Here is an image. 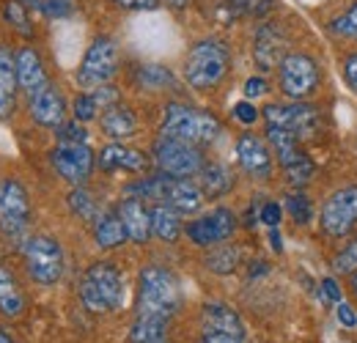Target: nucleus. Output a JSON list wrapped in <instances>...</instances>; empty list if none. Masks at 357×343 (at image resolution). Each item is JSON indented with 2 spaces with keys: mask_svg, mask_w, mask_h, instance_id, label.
<instances>
[{
  "mask_svg": "<svg viewBox=\"0 0 357 343\" xmlns=\"http://www.w3.org/2000/svg\"><path fill=\"white\" fill-rule=\"evenodd\" d=\"M181 307V286L176 275L160 264H149L137 277V316L174 319Z\"/></svg>",
  "mask_w": 357,
  "mask_h": 343,
  "instance_id": "f257e3e1",
  "label": "nucleus"
},
{
  "mask_svg": "<svg viewBox=\"0 0 357 343\" xmlns=\"http://www.w3.org/2000/svg\"><path fill=\"white\" fill-rule=\"evenodd\" d=\"M124 275L110 261H96L80 277V300L91 313H116L124 307Z\"/></svg>",
  "mask_w": 357,
  "mask_h": 343,
  "instance_id": "f03ea898",
  "label": "nucleus"
},
{
  "mask_svg": "<svg viewBox=\"0 0 357 343\" xmlns=\"http://www.w3.org/2000/svg\"><path fill=\"white\" fill-rule=\"evenodd\" d=\"M223 132V124L201 110V107H192V105H181V102H171L165 107V116H162V124H160V135L162 137H174V140H184V143H192V146H201V143H212L218 140Z\"/></svg>",
  "mask_w": 357,
  "mask_h": 343,
  "instance_id": "7ed1b4c3",
  "label": "nucleus"
},
{
  "mask_svg": "<svg viewBox=\"0 0 357 343\" xmlns=\"http://www.w3.org/2000/svg\"><path fill=\"white\" fill-rule=\"evenodd\" d=\"M228 63H231V52L220 39H201L187 52L184 80L195 91H209L225 77Z\"/></svg>",
  "mask_w": 357,
  "mask_h": 343,
  "instance_id": "20e7f679",
  "label": "nucleus"
},
{
  "mask_svg": "<svg viewBox=\"0 0 357 343\" xmlns=\"http://www.w3.org/2000/svg\"><path fill=\"white\" fill-rule=\"evenodd\" d=\"M22 256H25V269L31 275L33 283L39 286H55L63 277V250L58 245V239L47 236V234H36L28 236L22 245Z\"/></svg>",
  "mask_w": 357,
  "mask_h": 343,
  "instance_id": "39448f33",
  "label": "nucleus"
},
{
  "mask_svg": "<svg viewBox=\"0 0 357 343\" xmlns=\"http://www.w3.org/2000/svg\"><path fill=\"white\" fill-rule=\"evenodd\" d=\"M267 143L272 146V151L278 154V162L286 173V178L294 187H303L313 178V160L300 148V137L291 135L289 129L283 127H267Z\"/></svg>",
  "mask_w": 357,
  "mask_h": 343,
  "instance_id": "423d86ee",
  "label": "nucleus"
},
{
  "mask_svg": "<svg viewBox=\"0 0 357 343\" xmlns=\"http://www.w3.org/2000/svg\"><path fill=\"white\" fill-rule=\"evenodd\" d=\"M31 228V201L17 178L0 181V231L11 242H25Z\"/></svg>",
  "mask_w": 357,
  "mask_h": 343,
  "instance_id": "0eeeda50",
  "label": "nucleus"
},
{
  "mask_svg": "<svg viewBox=\"0 0 357 343\" xmlns=\"http://www.w3.org/2000/svg\"><path fill=\"white\" fill-rule=\"evenodd\" d=\"M201 343H248L242 316L225 302H206L201 310Z\"/></svg>",
  "mask_w": 357,
  "mask_h": 343,
  "instance_id": "6e6552de",
  "label": "nucleus"
},
{
  "mask_svg": "<svg viewBox=\"0 0 357 343\" xmlns=\"http://www.w3.org/2000/svg\"><path fill=\"white\" fill-rule=\"evenodd\" d=\"M154 162L160 173L174 176V178H190L204 168V154L198 151V146L174 140V137H157L154 140Z\"/></svg>",
  "mask_w": 357,
  "mask_h": 343,
  "instance_id": "1a4fd4ad",
  "label": "nucleus"
},
{
  "mask_svg": "<svg viewBox=\"0 0 357 343\" xmlns=\"http://www.w3.org/2000/svg\"><path fill=\"white\" fill-rule=\"evenodd\" d=\"M116 72H119V47L113 44V39L99 36L83 55V63L77 69V83L80 88L96 91V88L107 86Z\"/></svg>",
  "mask_w": 357,
  "mask_h": 343,
  "instance_id": "9d476101",
  "label": "nucleus"
},
{
  "mask_svg": "<svg viewBox=\"0 0 357 343\" xmlns=\"http://www.w3.org/2000/svg\"><path fill=\"white\" fill-rule=\"evenodd\" d=\"M321 231L333 239H344L357 228V184L335 190L321 206Z\"/></svg>",
  "mask_w": 357,
  "mask_h": 343,
  "instance_id": "9b49d317",
  "label": "nucleus"
},
{
  "mask_svg": "<svg viewBox=\"0 0 357 343\" xmlns=\"http://www.w3.org/2000/svg\"><path fill=\"white\" fill-rule=\"evenodd\" d=\"M319 66L311 55L305 52H291L280 61V91L294 99V102H303L305 96H311L313 91L319 88Z\"/></svg>",
  "mask_w": 357,
  "mask_h": 343,
  "instance_id": "f8f14e48",
  "label": "nucleus"
},
{
  "mask_svg": "<svg viewBox=\"0 0 357 343\" xmlns=\"http://www.w3.org/2000/svg\"><path fill=\"white\" fill-rule=\"evenodd\" d=\"M50 160L58 176L75 187H83L93 171V151L86 143H58Z\"/></svg>",
  "mask_w": 357,
  "mask_h": 343,
  "instance_id": "ddd939ff",
  "label": "nucleus"
},
{
  "mask_svg": "<svg viewBox=\"0 0 357 343\" xmlns=\"http://www.w3.org/2000/svg\"><path fill=\"white\" fill-rule=\"evenodd\" d=\"M236 231V217L231 209L218 206L212 209L209 215L198 217L187 225V236L192 245L198 247H215V245H223L225 239H231Z\"/></svg>",
  "mask_w": 357,
  "mask_h": 343,
  "instance_id": "4468645a",
  "label": "nucleus"
},
{
  "mask_svg": "<svg viewBox=\"0 0 357 343\" xmlns=\"http://www.w3.org/2000/svg\"><path fill=\"white\" fill-rule=\"evenodd\" d=\"M267 127H283L297 137H311L319 127V110L305 102H291V105H269L264 107Z\"/></svg>",
  "mask_w": 357,
  "mask_h": 343,
  "instance_id": "2eb2a0df",
  "label": "nucleus"
},
{
  "mask_svg": "<svg viewBox=\"0 0 357 343\" xmlns=\"http://www.w3.org/2000/svg\"><path fill=\"white\" fill-rule=\"evenodd\" d=\"M204 201H206V195H204V190H201L195 181H190V178H174V176H165L160 204L174 206L178 215H195V212H201Z\"/></svg>",
  "mask_w": 357,
  "mask_h": 343,
  "instance_id": "dca6fc26",
  "label": "nucleus"
},
{
  "mask_svg": "<svg viewBox=\"0 0 357 343\" xmlns=\"http://www.w3.org/2000/svg\"><path fill=\"white\" fill-rule=\"evenodd\" d=\"M28 110L39 127L58 129L63 124V116H66V102H63L58 88L47 83L45 88H39L36 93L28 96Z\"/></svg>",
  "mask_w": 357,
  "mask_h": 343,
  "instance_id": "f3484780",
  "label": "nucleus"
},
{
  "mask_svg": "<svg viewBox=\"0 0 357 343\" xmlns=\"http://www.w3.org/2000/svg\"><path fill=\"white\" fill-rule=\"evenodd\" d=\"M236 162L245 173H250L253 178H269L272 176V154L269 146L256 137V135H242L236 140Z\"/></svg>",
  "mask_w": 357,
  "mask_h": 343,
  "instance_id": "a211bd4d",
  "label": "nucleus"
},
{
  "mask_svg": "<svg viewBox=\"0 0 357 343\" xmlns=\"http://www.w3.org/2000/svg\"><path fill=\"white\" fill-rule=\"evenodd\" d=\"M283 52H286V33L275 25H261L253 39V58H256L259 69L269 72V69L280 66V61L286 58Z\"/></svg>",
  "mask_w": 357,
  "mask_h": 343,
  "instance_id": "6ab92c4d",
  "label": "nucleus"
},
{
  "mask_svg": "<svg viewBox=\"0 0 357 343\" xmlns=\"http://www.w3.org/2000/svg\"><path fill=\"white\" fill-rule=\"evenodd\" d=\"M96 165L105 173H116V171H127V173H143L149 168V157L137 148H130L124 143H110L99 151L96 157Z\"/></svg>",
  "mask_w": 357,
  "mask_h": 343,
  "instance_id": "aec40b11",
  "label": "nucleus"
},
{
  "mask_svg": "<svg viewBox=\"0 0 357 343\" xmlns=\"http://www.w3.org/2000/svg\"><path fill=\"white\" fill-rule=\"evenodd\" d=\"M119 215H121V222L127 228V236L135 245H146L149 236H151V209H146V204L140 198H127L121 201L119 206Z\"/></svg>",
  "mask_w": 357,
  "mask_h": 343,
  "instance_id": "412c9836",
  "label": "nucleus"
},
{
  "mask_svg": "<svg viewBox=\"0 0 357 343\" xmlns=\"http://www.w3.org/2000/svg\"><path fill=\"white\" fill-rule=\"evenodd\" d=\"M17 83L20 88L31 96L36 93L39 88H45L50 80H47V72H45V63L39 58V52L33 47H22L17 52Z\"/></svg>",
  "mask_w": 357,
  "mask_h": 343,
  "instance_id": "4be33fe9",
  "label": "nucleus"
},
{
  "mask_svg": "<svg viewBox=\"0 0 357 343\" xmlns=\"http://www.w3.org/2000/svg\"><path fill=\"white\" fill-rule=\"evenodd\" d=\"M99 124H102V132H105L107 137H113L116 143L132 137L135 132H137V119H135V113L127 105H119V102L110 105V107H105Z\"/></svg>",
  "mask_w": 357,
  "mask_h": 343,
  "instance_id": "5701e85b",
  "label": "nucleus"
},
{
  "mask_svg": "<svg viewBox=\"0 0 357 343\" xmlns=\"http://www.w3.org/2000/svg\"><path fill=\"white\" fill-rule=\"evenodd\" d=\"M17 86V58L8 47H0V119H8L14 113Z\"/></svg>",
  "mask_w": 357,
  "mask_h": 343,
  "instance_id": "b1692460",
  "label": "nucleus"
},
{
  "mask_svg": "<svg viewBox=\"0 0 357 343\" xmlns=\"http://www.w3.org/2000/svg\"><path fill=\"white\" fill-rule=\"evenodd\" d=\"M127 228L121 222L119 209L116 212H105L93 220V242L102 247V250H113V247H121L127 242Z\"/></svg>",
  "mask_w": 357,
  "mask_h": 343,
  "instance_id": "393cba45",
  "label": "nucleus"
},
{
  "mask_svg": "<svg viewBox=\"0 0 357 343\" xmlns=\"http://www.w3.org/2000/svg\"><path fill=\"white\" fill-rule=\"evenodd\" d=\"M275 8L272 0H220L218 6V20L223 25H231L242 17H253V20H261L267 17L269 11Z\"/></svg>",
  "mask_w": 357,
  "mask_h": 343,
  "instance_id": "a878e982",
  "label": "nucleus"
},
{
  "mask_svg": "<svg viewBox=\"0 0 357 343\" xmlns=\"http://www.w3.org/2000/svg\"><path fill=\"white\" fill-rule=\"evenodd\" d=\"M151 234L162 242H176L181 236V215L168 204H157L151 209Z\"/></svg>",
  "mask_w": 357,
  "mask_h": 343,
  "instance_id": "bb28decb",
  "label": "nucleus"
},
{
  "mask_svg": "<svg viewBox=\"0 0 357 343\" xmlns=\"http://www.w3.org/2000/svg\"><path fill=\"white\" fill-rule=\"evenodd\" d=\"M168 321L171 319H160V316H135L130 343H165Z\"/></svg>",
  "mask_w": 357,
  "mask_h": 343,
  "instance_id": "cd10ccee",
  "label": "nucleus"
},
{
  "mask_svg": "<svg viewBox=\"0 0 357 343\" xmlns=\"http://www.w3.org/2000/svg\"><path fill=\"white\" fill-rule=\"evenodd\" d=\"M22 310H25V297L17 286V277L11 275V269L0 266V313L8 319H17L22 316Z\"/></svg>",
  "mask_w": 357,
  "mask_h": 343,
  "instance_id": "c85d7f7f",
  "label": "nucleus"
},
{
  "mask_svg": "<svg viewBox=\"0 0 357 343\" xmlns=\"http://www.w3.org/2000/svg\"><path fill=\"white\" fill-rule=\"evenodd\" d=\"M234 187V173L220 162H209L201 168V190L206 198H223Z\"/></svg>",
  "mask_w": 357,
  "mask_h": 343,
  "instance_id": "c756f323",
  "label": "nucleus"
},
{
  "mask_svg": "<svg viewBox=\"0 0 357 343\" xmlns=\"http://www.w3.org/2000/svg\"><path fill=\"white\" fill-rule=\"evenodd\" d=\"M135 83L146 91H162V88L174 86V75H171V69H165L160 63H143L135 69Z\"/></svg>",
  "mask_w": 357,
  "mask_h": 343,
  "instance_id": "7c9ffc66",
  "label": "nucleus"
},
{
  "mask_svg": "<svg viewBox=\"0 0 357 343\" xmlns=\"http://www.w3.org/2000/svg\"><path fill=\"white\" fill-rule=\"evenodd\" d=\"M69 209L80 217V220H96V217H99L96 198L91 195L89 190H83V187H75V190L69 192Z\"/></svg>",
  "mask_w": 357,
  "mask_h": 343,
  "instance_id": "2f4dec72",
  "label": "nucleus"
},
{
  "mask_svg": "<svg viewBox=\"0 0 357 343\" xmlns=\"http://www.w3.org/2000/svg\"><path fill=\"white\" fill-rule=\"evenodd\" d=\"M3 17H6V22H8L17 33H22V36H31V33H33V25H31V20H28L25 3H20V0H8L6 8H3Z\"/></svg>",
  "mask_w": 357,
  "mask_h": 343,
  "instance_id": "473e14b6",
  "label": "nucleus"
},
{
  "mask_svg": "<svg viewBox=\"0 0 357 343\" xmlns=\"http://www.w3.org/2000/svg\"><path fill=\"white\" fill-rule=\"evenodd\" d=\"M286 212L291 215V220H294L297 225L311 222V220H313L311 198H308V195H303V192H291V195L286 198Z\"/></svg>",
  "mask_w": 357,
  "mask_h": 343,
  "instance_id": "72a5a7b5",
  "label": "nucleus"
},
{
  "mask_svg": "<svg viewBox=\"0 0 357 343\" xmlns=\"http://www.w3.org/2000/svg\"><path fill=\"white\" fill-rule=\"evenodd\" d=\"M236 261H239L236 247H218L215 253L206 256V266H209L212 272H218V275H228V272L236 269Z\"/></svg>",
  "mask_w": 357,
  "mask_h": 343,
  "instance_id": "f704fd0d",
  "label": "nucleus"
},
{
  "mask_svg": "<svg viewBox=\"0 0 357 343\" xmlns=\"http://www.w3.org/2000/svg\"><path fill=\"white\" fill-rule=\"evenodd\" d=\"M330 31H333L335 36H341V39H357V0L341 14V17H335V20L330 22Z\"/></svg>",
  "mask_w": 357,
  "mask_h": 343,
  "instance_id": "c9c22d12",
  "label": "nucleus"
},
{
  "mask_svg": "<svg viewBox=\"0 0 357 343\" xmlns=\"http://www.w3.org/2000/svg\"><path fill=\"white\" fill-rule=\"evenodd\" d=\"M333 269H335V272H344V275L355 272L357 269V239L347 242V245H344V250L333 258Z\"/></svg>",
  "mask_w": 357,
  "mask_h": 343,
  "instance_id": "e433bc0d",
  "label": "nucleus"
},
{
  "mask_svg": "<svg viewBox=\"0 0 357 343\" xmlns=\"http://www.w3.org/2000/svg\"><path fill=\"white\" fill-rule=\"evenodd\" d=\"M89 140V132L83 127V121H63L58 127V143H86Z\"/></svg>",
  "mask_w": 357,
  "mask_h": 343,
  "instance_id": "4c0bfd02",
  "label": "nucleus"
},
{
  "mask_svg": "<svg viewBox=\"0 0 357 343\" xmlns=\"http://www.w3.org/2000/svg\"><path fill=\"white\" fill-rule=\"evenodd\" d=\"M96 110H99V102H96V96L93 93H80L77 99H75V119L77 121H91V119H96Z\"/></svg>",
  "mask_w": 357,
  "mask_h": 343,
  "instance_id": "58836bf2",
  "label": "nucleus"
},
{
  "mask_svg": "<svg viewBox=\"0 0 357 343\" xmlns=\"http://www.w3.org/2000/svg\"><path fill=\"white\" fill-rule=\"evenodd\" d=\"M75 6H77V0H42V11L52 20L69 17L75 11Z\"/></svg>",
  "mask_w": 357,
  "mask_h": 343,
  "instance_id": "ea45409f",
  "label": "nucleus"
},
{
  "mask_svg": "<svg viewBox=\"0 0 357 343\" xmlns=\"http://www.w3.org/2000/svg\"><path fill=\"white\" fill-rule=\"evenodd\" d=\"M234 119L242 121L245 127H250V124L259 121V110H256L253 102H236V105H234Z\"/></svg>",
  "mask_w": 357,
  "mask_h": 343,
  "instance_id": "a19ab883",
  "label": "nucleus"
},
{
  "mask_svg": "<svg viewBox=\"0 0 357 343\" xmlns=\"http://www.w3.org/2000/svg\"><path fill=\"white\" fill-rule=\"evenodd\" d=\"M259 220L269 225V228H278L280 225V220H283V209H280V204H275V201H267L261 209H259Z\"/></svg>",
  "mask_w": 357,
  "mask_h": 343,
  "instance_id": "79ce46f5",
  "label": "nucleus"
},
{
  "mask_svg": "<svg viewBox=\"0 0 357 343\" xmlns=\"http://www.w3.org/2000/svg\"><path fill=\"white\" fill-rule=\"evenodd\" d=\"M335 316H338V321L347 327V330H355L357 327V313L352 305H347V302L341 300L338 305H335Z\"/></svg>",
  "mask_w": 357,
  "mask_h": 343,
  "instance_id": "37998d69",
  "label": "nucleus"
},
{
  "mask_svg": "<svg viewBox=\"0 0 357 343\" xmlns=\"http://www.w3.org/2000/svg\"><path fill=\"white\" fill-rule=\"evenodd\" d=\"M344 77H347V86L357 93V52L344 58Z\"/></svg>",
  "mask_w": 357,
  "mask_h": 343,
  "instance_id": "c03bdc74",
  "label": "nucleus"
},
{
  "mask_svg": "<svg viewBox=\"0 0 357 343\" xmlns=\"http://www.w3.org/2000/svg\"><path fill=\"white\" fill-rule=\"evenodd\" d=\"M267 93V80L264 77H250L248 83H245V96L248 99H259V96H264Z\"/></svg>",
  "mask_w": 357,
  "mask_h": 343,
  "instance_id": "a18cd8bd",
  "label": "nucleus"
},
{
  "mask_svg": "<svg viewBox=\"0 0 357 343\" xmlns=\"http://www.w3.org/2000/svg\"><path fill=\"white\" fill-rule=\"evenodd\" d=\"M113 3L121 8H132V11H149L160 6V0H113Z\"/></svg>",
  "mask_w": 357,
  "mask_h": 343,
  "instance_id": "49530a36",
  "label": "nucleus"
},
{
  "mask_svg": "<svg viewBox=\"0 0 357 343\" xmlns=\"http://www.w3.org/2000/svg\"><path fill=\"white\" fill-rule=\"evenodd\" d=\"M321 294H324V300H330V302H341V289H338V283L333 280V277H324L321 280Z\"/></svg>",
  "mask_w": 357,
  "mask_h": 343,
  "instance_id": "de8ad7c7",
  "label": "nucleus"
},
{
  "mask_svg": "<svg viewBox=\"0 0 357 343\" xmlns=\"http://www.w3.org/2000/svg\"><path fill=\"white\" fill-rule=\"evenodd\" d=\"M269 245H272L275 253L283 250V242H280V231H278V228H269Z\"/></svg>",
  "mask_w": 357,
  "mask_h": 343,
  "instance_id": "09e8293b",
  "label": "nucleus"
},
{
  "mask_svg": "<svg viewBox=\"0 0 357 343\" xmlns=\"http://www.w3.org/2000/svg\"><path fill=\"white\" fill-rule=\"evenodd\" d=\"M0 343H14V338H11V335H8L3 327H0Z\"/></svg>",
  "mask_w": 357,
  "mask_h": 343,
  "instance_id": "8fccbe9b",
  "label": "nucleus"
},
{
  "mask_svg": "<svg viewBox=\"0 0 357 343\" xmlns=\"http://www.w3.org/2000/svg\"><path fill=\"white\" fill-rule=\"evenodd\" d=\"M168 6H174V8H181V6H187V0H165Z\"/></svg>",
  "mask_w": 357,
  "mask_h": 343,
  "instance_id": "3c124183",
  "label": "nucleus"
},
{
  "mask_svg": "<svg viewBox=\"0 0 357 343\" xmlns=\"http://www.w3.org/2000/svg\"><path fill=\"white\" fill-rule=\"evenodd\" d=\"M352 294H355V297H357V272H355V275H352Z\"/></svg>",
  "mask_w": 357,
  "mask_h": 343,
  "instance_id": "603ef678",
  "label": "nucleus"
},
{
  "mask_svg": "<svg viewBox=\"0 0 357 343\" xmlns=\"http://www.w3.org/2000/svg\"><path fill=\"white\" fill-rule=\"evenodd\" d=\"M305 3H321V0H305Z\"/></svg>",
  "mask_w": 357,
  "mask_h": 343,
  "instance_id": "864d4df0",
  "label": "nucleus"
}]
</instances>
